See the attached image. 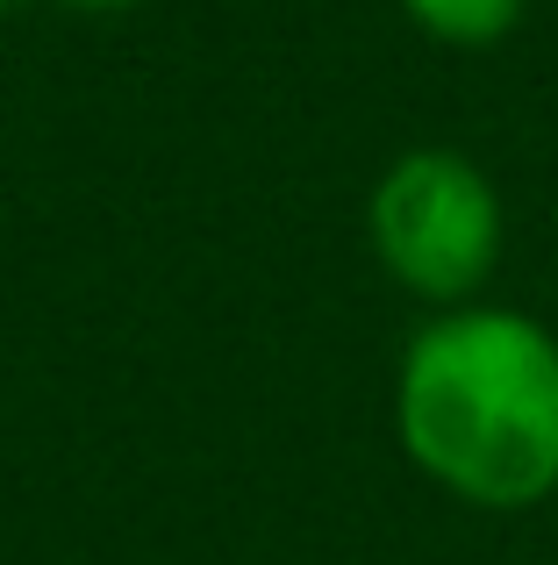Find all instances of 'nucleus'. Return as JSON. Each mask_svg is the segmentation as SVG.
Here are the masks:
<instances>
[{"label": "nucleus", "instance_id": "nucleus-1", "mask_svg": "<svg viewBox=\"0 0 558 565\" xmlns=\"http://www.w3.org/2000/svg\"><path fill=\"white\" fill-rule=\"evenodd\" d=\"M394 437L465 509H545L558 494V337L530 308H437L394 365Z\"/></svg>", "mask_w": 558, "mask_h": 565}, {"label": "nucleus", "instance_id": "nucleus-2", "mask_svg": "<svg viewBox=\"0 0 558 565\" xmlns=\"http://www.w3.org/2000/svg\"><path fill=\"white\" fill-rule=\"evenodd\" d=\"M365 244L401 294L430 308H465L480 301V287L508 250L502 186L465 151L416 143L365 193Z\"/></svg>", "mask_w": 558, "mask_h": 565}, {"label": "nucleus", "instance_id": "nucleus-3", "mask_svg": "<svg viewBox=\"0 0 558 565\" xmlns=\"http://www.w3.org/2000/svg\"><path fill=\"white\" fill-rule=\"evenodd\" d=\"M408 14V29L444 51H494L523 29V8L530 0H394Z\"/></svg>", "mask_w": 558, "mask_h": 565}, {"label": "nucleus", "instance_id": "nucleus-4", "mask_svg": "<svg viewBox=\"0 0 558 565\" xmlns=\"http://www.w3.org/2000/svg\"><path fill=\"white\" fill-rule=\"evenodd\" d=\"M57 8H72V14H122V8H137V0H57Z\"/></svg>", "mask_w": 558, "mask_h": 565}, {"label": "nucleus", "instance_id": "nucleus-5", "mask_svg": "<svg viewBox=\"0 0 558 565\" xmlns=\"http://www.w3.org/2000/svg\"><path fill=\"white\" fill-rule=\"evenodd\" d=\"M0 8H14V0H0Z\"/></svg>", "mask_w": 558, "mask_h": 565}]
</instances>
